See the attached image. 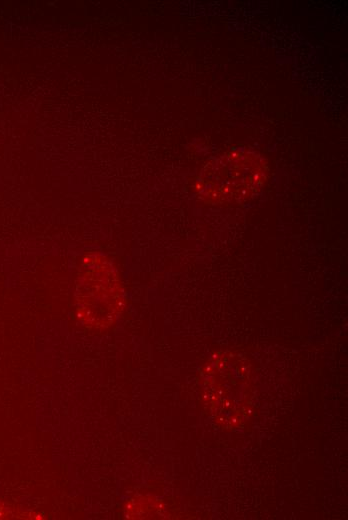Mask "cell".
<instances>
[{
    "instance_id": "1",
    "label": "cell",
    "mask_w": 348,
    "mask_h": 520,
    "mask_svg": "<svg viewBox=\"0 0 348 520\" xmlns=\"http://www.w3.org/2000/svg\"><path fill=\"white\" fill-rule=\"evenodd\" d=\"M121 283L116 269L101 255L82 262L74 292L77 319L87 328L109 327L120 311Z\"/></svg>"
},
{
    "instance_id": "2",
    "label": "cell",
    "mask_w": 348,
    "mask_h": 520,
    "mask_svg": "<svg viewBox=\"0 0 348 520\" xmlns=\"http://www.w3.org/2000/svg\"><path fill=\"white\" fill-rule=\"evenodd\" d=\"M202 194L216 203H234L249 198L262 182V166L250 155H230L206 169Z\"/></svg>"
}]
</instances>
